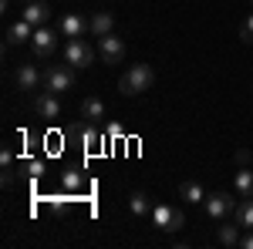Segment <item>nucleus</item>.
I'll return each instance as SVG.
<instances>
[{"instance_id": "obj_1", "label": "nucleus", "mask_w": 253, "mask_h": 249, "mask_svg": "<svg viewBox=\"0 0 253 249\" xmlns=\"http://www.w3.org/2000/svg\"><path fill=\"white\" fill-rule=\"evenodd\" d=\"M152 84H156L152 64H132V68L122 74V81H118V91L125 98H135V95H142V91H149Z\"/></svg>"}, {"instance_id": "obj_2", "label": "nucleus", "mask_w": 253, "mask_h": 249, "mask_svg": "<svg viewBox=\"0 0 253 249\" xmlns=\"http://www.w3.org/2000/svg\"><path fill=\"white\" fill-rule=\"evenodd\" d=\"M152 226L162 232H179L186 226V215H182V209H175L169 202H159V206H152Z\"/></svg>"}, {"instance_id": "obj_3", "label": "nucleus", "mask_w": 253, "mask_h": 249, "mask_svg": "<svg viewBox=\"0 0 253 249\" xmlns=\"http://www.w3.org/2000/svg\"><path fill=\"white\" fill-rule=\"evenodd\" d=\"M71 135H75V138L81 142V148H84L88 155H95V152H98V145H101V148L108 145V138L101 135V128H98L95 121H88V118H84V121H78V125L71 128Z\"/></svg>"}, {"instance_id": "obj_4", "label": "nucleus", "mask_w": 253, "mask_h": 249, "mask_svg": "<svg viewBox=\"0 0 253 249\" xmlns=\"http://www.w3.org/2000/svg\"><path fill=\"white\" fill-rule=\"evenodd\" d=\"M98 58V51L88 44V40H81V37H68V47H64V61L68 64H75V71L78 68H88V64H95Z\"/></svg>"}, {"instance_id": "obj_5", "label": "nucleus", "mask_w": 253, "mask_h": 249, "mask_svg": "<svg viewBox=\"0 0 253 249\" xmlns=\"http://www.w3.org/2000/svg\"><path fill=\"white\" fill-rule=\"evenodd\" d=\"M203 209H206V215H210V219L223 222L230 212H236V199L230 195V192H210V195L203 199Z\"/></svg>"}, {"instance_id": "obj_6", "label": "nucleus", "mask_w": 253, "mask_h": 249, "mask_svg": "<svg viewBox=\"0 0 253 249\" xmlns=\"http://www.w3.org/2000/svg\"><path fill=\"white\" fill-rule=\"evenodd\" d=\"M44 88H47L51 95H64V91H71V88H75V71H71L68 64H54V68H47V74H44Z\"/></svg>"}, {"instance_id": "obj_7", "label": "nucleus", "mask_w": 253, "mask_h": 249, "mask_svg": "<svg viewBox=\"0 0 253 249\" xmlns=\"http://www.w3.org/2000/svg\"><path fill=\"white\" fill-rule=\"evenodd\" d=\"M14 84H17L20 91H34L38 84H44V74L38 71L34 61H20L17 68H14Z\"/></svg>"}, {"instance_id": "obj_8", "label": "nucleus", "mask_w": 253, "mask_h": 249, "mask_svg": "<svg viewBox=\"0 0 253 249\" xmlns=\"http://www.w3.org/2000/svg\"><path fill=\"white\" fill-rule=\"evenodd\" d=\"M98 54H101V64H122L125 61V40L115 34L98 37Z\"/></svg>"}, {"instance_id": "obj_9", "label": "nucleus", "mask_w": 253, "mask_h": 249, "mask_svg": "<svg viewBox=\"0 0 253 249\" xmlns=\"http://www.w3.org/2000/svg\"><path fill=\"white\" fill-rule=\"evenodd\" d=\"M54 47H58V34L44 24L34 31V37H31V51H34V58H47V54H54Z\"/></svg>"}, {"instance_id": "obj_10", "label": "nucleus", "mask_w": 253, "mask_h": 249, "mask_svg": "<svg viewBox=\"0 0 253 249\" xmlns=\"http://www.w3.org/2000/svg\"><path fill=\"white\" fill-rule=\"evenodd\" d=\"M24 20H31L34 27H44L47 24V17H51V7L44 3V0H27V7H24V14H20Z\"/></svg>"}, {"instance_id": "obj_11", "label": "nucleus", "mask_w": 253, "mask_h": 249, "mask_svg": "<svg viewBox=\"0 0 253 249\" xmlns=\"http://www.w3.org/2000/svg\"><path fill=\"white\" fill-rule=\"evenodd\" d=\"M34 31H38V27H34L31 20H24V17H20L17 24H14V27L7 31V47H14V44H31Z\"/></svg>"}, {"instance_id": "obj_12", "label": "nucleus", "mask_w": 253, "mask_h": 249, "mask_svg": "<svg viewBox=\"0 0 253 249\" xmlns=\"http://www.w3.org/2000/svg\"><path fill=\"white\" fill-rule=\"evenodd\" d=\"M34 108H38L41 118H47V121H54V118H61V101L58 95H51V91H44V95H38V101H34Z\"/></svg>"}, {"instance_id": "obj_13", "label": "nucleus", "mask_w": 253, "mask_h": 249, "mask_svg": "<svg viewBox=\"0 0 253 249\" xmlns=\"http://www.w3.org/2000/svg\"><path fill=\"white\" fill-rule=\"evenodd\" d=\"M61 34L64 37H84L88 34V20L81 17V14H64L61 17Z\"/></svg>"}, {"instance_id": "obj_14", "label": "nucleus", "mask_w": 253, "mask_h": 249, "mask_svg": "<svg viewBox=\"0 0 253 249\" xmlns=\"http://www.w3.org/2000/svg\"><path fill=\"white\" fill-rule=\"evenodd\" d=\"M112 27H115V20H112V14H105V10H95V14L88 17V34H91V37L112 34Z\"/></svg>"}, {"instance_id": "obj_15", "label": "nucleus", "mask_w": 253, "mask_h": 249, "mask_svg": "<svg viewBox=\"0 0 253 249\" xmlns=\"http://www.w3.org/2000/svg\"><path fill=\"white\" fill-rule=\"evenodd\" d=\"M240 236H243V226L240 222H226L223 219V226H216V239H219V246H240Z\"/></svg>"}, {"instance_id": "obj_16", "label": "nucleus", "mask_w": 253, "mask_h": 249, "mask_svg": "<svg viewBox=\"0 0 253 249\" xmlns=\"http://www.w3.org/2000/svg\"><path fill=\"white\" fill-rule=\"evenodd\" d=\"M179 195H182V202L203 206V199H206V189H203L196 178H189V182H182V185H179Z\"/></svg>"}, {"instance_id": "obj_17", "label": "nucleus", "mask_w": 253, "mask_h": 249, "mask_svg": "<svg viewBox=\"0 0 253 249\" xmlns=\"http://www.w3.org/2000/svg\"><path fill=\"white\" fill-rule=\"evenodd\" d=\"M233 182H236V195H240V199H253V172L247 165L233 175Z\"/></svg>"}, {"instance_id": "obj_18", "label": "nucleus", "mask_w": 253, "mask_h": 249, "mask_svg": "<svg viewBox=\"0 0 253 249\" xmlns=\"http://www.w3.org/2000/svg\"><path fill=\"white\" fill-rule=\"evenodd\" d=\"M81 118L101 121V118H105V101H101V98H84V101H81Z\"/></svg>"}, {"instance_id": "obj_19", "label": "nucleus", "mask_w": 253, "mask_h": 249, "mask_svg": "<svg viewBox=\"0 0 253 249\" xmlns=\"http://www.w3.org/2000/svg\"><path fill=\"white\" fill-rule=\"evenodd\" d=\"M128 209H132V215H152V202H149V195L145 192H132L128 195Z\"/></svg>"}, {"instance_id": "obj_20", "label": "nucleus", "mask_w": 253, "mask_h": 249, "mask_svg": "<svg viewBox=\"0 0 253 249\" xmlns=\"http://www.w3.org/2000/svg\"><path fill=\"white\" fill-rule=\"evenodd\" d=\"M236 222H240L243 229H253V199H243V202L236 206Z\"/></svg>"}, {"instance_id": "obj_21", "label": "nucleus", "mask_w": 253, "mask_h": 249, "mask_svg": "<svg viewBox=\"0 0 253 249\" xmlns=\"http://www.w3.org/2000/svg\"><path fill=\"white\" fill-rule=\"evenodd\" d=\"M61 185H64L68 192H78L81 185H84V178H81L78 169H68V172H61Z\"/></svg>"}, {"instance_id": "obj_22", "label": "nucleus", "mask_w": 253, "mask_h": 249, "mask_svg": "<svg viewBox=\"0 0 253 249\" xmlns=\"http://www.w3.org/2000/svg\"><path fill=\"white\" fill-rule=\"evenodd\" d=\"M240 40L243 44H253V14L247 20H243V31H240Z\"/></svg>"}, {"instance_id": "obj_23", "label": "nucleus", "mask_w": 253, "mask_h": 249, "mask_svg": "<svg viewBox=\"0 0 253 249\" xmlns=\"http://www.w3.org/2000/svg\"><path fill=\"white\" fill-rule=\"evenodd\" d=\"M10 162H14V148H3V152H0V165L10 169Z\"/></svg>"}, {"instance_id": "obj_24", "label": "nucleus", "mask_w": 253, "mask_h": 249, "mask_svg": "<svg viewBox=\"0 0 253 249\" xmlns=\"http://www.w3.org/2000/svg\"><path fill=\"white\" fill-rule=\"evenodd\" d=\"M240 246H243V249H253V229H247L243 236H240Z\"/></svg>"}, {"instance_id": "obj_25", "label": "nucleus", "mask_w": 253, "mask_h": 249, "mask_svg": "<svg viewBox=\"0 0 253 249\" xmlns=\"http://www.w3.org/2000/svg\"><path fill=\"white\" fill-rule=\"evenodd\" d=\"M122 125H118V121H112V125H108V138H122Z\"/></svg>"}, {"instance_id": "obj_26", "label": "nucleus", "mask_w": 253, "mask_h": 249, "mask_svg": "<svg viewBox=\"0 0 253 249\" xmlns=\"http://www.w3.org/2000/svg\"><path fill=\"white\" fill-rule=\"evenodd\" d=\"M27 172L34 175V178H38L41 172H44V165H41V162H27Z\"/></svg>"}, {"instance_id": "obj_27", "label": "nucleus", "mask_w": 253, "mask_h": 249, "mask_svg": "<svg viewBox=\"0 0 253 249\" xmlns=\"http://www.w3.org/2000/svg\"><path fill=\"white\" fill-rule=\"evenodd\" d=\"M236 162H240V165H247V162H250V152H247V148H240V152H236Z\"/></svg>"}, {"instance_id": "obj_28", "label": "nucleus", "mask_w": 253, "mask_h": 249, "mask_svg": "<svg viewBox=\"0 0 253 249\" xmlns=\"http://www.w3.org/2000/svg\"><path fill=\"white\" fill-rule=\"evenodd\" d=\"M250 7H253V0H250Z\"/></svg>"}]
</instances>
